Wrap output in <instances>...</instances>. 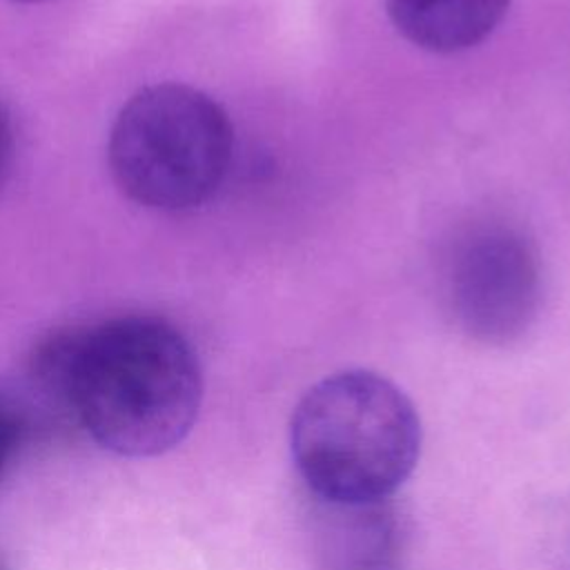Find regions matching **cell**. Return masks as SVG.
Here are the masks:
<instances>
[{
  "label": "cell",
  "mask_w": 570,
  "mask_h": 570,
  "mask_svg": "<svg viewBox=\"0 0 570 570\" xmlns=\"http://www.w3.org/2000/svg\"><path fill=\"white\" fill-rule=\"evenodd\" d=\"M80 425L122 456H156L194 428L203 374L187 336L165 318L127 314L67 327Z\"/></svg>",
  "instance_id": "6da1fadb"
},
{
  "label": "cell",
  "mask_w": 570,
  "mask_h": 570,
  "mask_svg": "<svg viewBox=\"0 0 570 570\" xmlns=\"http://www.w3.org/2000/svg\"><path fill=\"white\" fill-rule=\"evenodd\" d=\"M289 452L309 497L392 499L421 456V419L383 374L343 370L314 383L289 421Z\"/></svg>",
  "instance_id": "7a4b0ae2"
},
{
  "label": "cell",
  "mask_w": 570,
  "mask_h": 570,
  "mask_svg": "<svg viewBox=\"0 0 570 570\" xmlns=\"http://www.w3.org/2000/svg\"><path fill=\"white\" fill-rule=\"evenodd\" d=\"M234 127L205 91L158 82L136 91L114 118L107 163L118 189L147 209L187 212L227 176Z\"/></svg>",
  "instance_id": "3957f363"
},
{
  "label": "cell",
  "mask_w": 570,
  "mask_h": 570,
  "mask_svg": "<svg viewBox=\"0 0 570 570\" xmlns=\"http://www.w3.org/2000/svg\"><path fill=\"white\" fill-rule=\"evenodd\" d=\"M443 296L456 327L485 345L523 336L541 303V263L532 240L505 220L459 232L443 261Z\"/></svg>",
  "instance_id": "277c9868"
},
{
  "label": "cell",
  "mask_w": 570,
  "mask_h": 570,
  "mask_svg": "<svg viewBox=\"0 0 570 570\" xmlns=\"http://www.w3.org/2000/svg\"><path fill=\"white\" fill-rule=\"evenodd\" d=\"M312 499V554L318 570H405L407 528L392 499Z\"/></svg>",
  "instance_id": "5b68a950"
},
{
  "label": "cell",
  "mask_w": 570,
  "mask_h": 570,
  "mask_svg": "<svg viewBox=\"0 0 570 570\" xmlns=\"http://www.w3.org/2000/svg\"><path fill=\"white\" fill-rule=\"evenodd\" d=\"M512 0H385L396 31L430 53H459L481 45L505 18Z\"/></svg>",
  "instance_id": "8992f818"
},
{
  "label": "cell",
  "mask_w": 570,
  "mask_h": 570,
  "mask_svg": "<svg viewBox=\"0 0 570 570\" xmlns=\"http://www.w3.org/2000/svg\"><path fill=\"white\" fill-rule=\"evenodd\" d=\"M31 439L27 414L13 392V385L0 383V483L9 474L22 445Z\"/></svg>",
  "instance_id": "52a82bcc"
},
{
  "label": "cell",
  "mask_w": 570,
  "mask_h": 570,
  "mask_svg": "<svg viewBox=\"0 0 570 570\" xmlns=\"http://www.w3.org/2000/svg\"><path fill=\"white\" fill-rule=\"evenodd\" d=\"M13 151H16L13 122L7 107L0 102V189L9 178V171L13 165Z\"/></svg>",
  "instance_id": "ba28073f"
},
{
  "label": "cell",
  "mask_w": 570,
  "mask_h": 570,
  "mask_svg": "<svg viewBox=\"0 0 570 570\" xmlns=\"http://www.w3.org/2000/svg\"><path fill=\"white\" fill-rule=\"evenodd\" d=\"M13 2H42V0H13Z\"/></svg>",
  "instance_id": "9c48e42d"
},
{
  "label": "cell",
  "mask_w": 570,
  "mask_h": 570,
  "mask_svg": "<svg viewBox=\"0 0 570 570\" xmlns=\"http://www.w3.org/2000/svg\"><path fill=\"white\" fill-rule=\"evenodd\" d=\"M0 570H7V568H4V566H2V563H0Z\"/></svg>",
  "instance_id": "30bf717a"
}]
</instances>
